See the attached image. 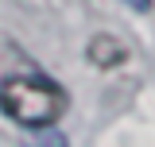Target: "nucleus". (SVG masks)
Returning a JSON list of instances; mask_svg holds the SVG:
<instances>
[{"label":"nucleus","mask_w":155,"mask_h":147,"mask_svg":"<svg viewBox=\"0 0 155 147\" xmlns=\"http://www.w3.org/2000/svg\"><path fill=\"white\" fill-rule=\"evenodd\" d=\"M23 147H70V143H66V136H62V132L47 128V132H35V136H31Z\"/></svg>","instance_id":"3"},{"label":"nucleus","mask_w":155,"mask_h":147,"mask_svg":"<svg viewBox=\"0 0 155 147\" xmlns=\"http://www.w3.org/2000/svg\"><path fill=\"white\" fill-rule=\"evenodd\" d=\"M128 58V47L120 43V39L113 35H97L93 43H89V62H97V66H105V70H113V66H120Z\"/></svg>","instance_id":"2"},{"label":"nucleus","mask_w":155,"mask_h":147,"mask_svg":"<svg viewBox=\"0 0 155 147\" xmlns=\"http://www.w3.org/2000/svg\"><path fill=\"white\" fill-rule=\"evenodd\" d=\"M0 109L16 124L47 128L66 112V93L51 77H12L0 85Z\"/></svg>","instance_id":"1"}]
</instances>
